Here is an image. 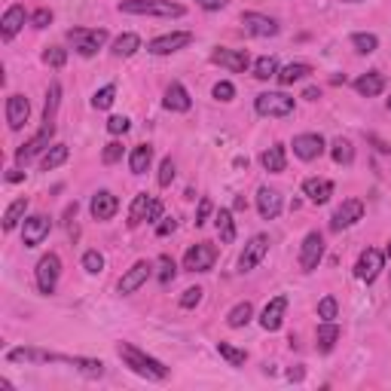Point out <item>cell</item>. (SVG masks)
<instances>
[{"instance_id":"obj_30","label":"cell","mask_w":391,"mask_h":391,"mask_svg":"<svg viewBox=\"0 0 391 391\" xmlns=\"http://www.w3.org/2000/svg\"><path fill=\"white\" fill-rule=\"evenodd\" d=\"M260 162H263V169L269 171V174H281V171L287 169V153H285V147H281V144H272L269 150H263Z\"/></svg>"},{"instance_id":"obj_55","label":"cell","mask_w":391,"mask_h":391,"mask_svg":"<svg viewBox=\"0 0 391 391\" xmlns=\"http://www.w3.org/2000/svg\"><path fill=\"white\" fill-rule=\"evenodd\" d=\"M178 229V223H174V218H162L159 223H156V236L165 239V236H171V232Z\"/></svg>"},{"instance_id":"obj_59","label":"cell","mask_w":391,"mask_h":391,"mask_svg":"<svg viewBox=\"0 0 391 391\" xmlns=\"http://www.w3.org/2000/svg\"><path fill=\"white\" fill-rule=\"evenodd\" d=\"M22 178H24V171H10V174H6V180H10V184H19Z\"/></svg>"},{"instance_id":"obj_6","label":"cell","mask_w":391,"mask_h":391,"mask_svg":"<svg viewBox=\"0 0 391 391\" xmlns=\"http://www.w3.org/2000/svg\"><path fill=\"white\" fill-rule=\"evenodd\" d=\"M52 135H55V122H43V129H40L34 138H28L19 150H15V162H19V165H28L31 159H34V156L46 153V150L52 147Z\"/></svg>"},{"instance_id":"obj_33","label":"cell","mask_w":391,"mask_h":391,"mask_svg":"<svg viewBox=\"0 0 391 391\" xmlns=\"http://www.w3.org/2000/svg\"><path fill=\"white\" fill-rule=\"evenodd\" d=\"M251 318H254V306L248 303H236L232 309L227 312V327H232V330H242L245 324H251Z\"/></svg>"},{"instance_id":"obj_22","label":"cell","mask_w":391,"mask_h":391,"mask_svg":"<svg viewBox=\"0 0 391 391\" xmlns=\"http://www.w3.org/2000/svg\"><path fill=\"white\" fill-rule=\"evenodd\" d=\"M89 211H92L95 220H113V214L120 211V199H116L111 190H98L89 202Z\"/></svg>"},{"instance_id":"obj_44","label":"cell","mask_w":391,"mask_h":391,"mask_svg":"<svg viewBox=\"0 0 391 391\" xmlns=\"http://www.w3.org/2000/svg\"><path fill=\"white\" fill-rule=\"evenodd\" d=\"M113 98H116V86H113V83H107V86H101L92 95V107H95V111H107V107L113 104Z\"/></svg>"},{"instance_id":"obj_43","label":"cell","mask_w":391,"mask_h":391,"mask_svg":"<svg viewBox=\"0 0 391 391\" xmlns=\"http://www.w3.org/2000/svg\"><path fill=\"white\" fill-rule=\"evenodd\" d=\"M276 73H278V62L272 55H263V58H257V62H254V77L257 80L266 83V80L276 77Z\"/></svg>"},{"instance_id":"obj_21","label":"cell","mask_w":391,"mask_h":391,"mask_svg":"<svg viewBox=\"0 0 391 391\" xmlns=\"http://www.w3.org/2000/svg\"><path fill=\"white\" fill-rule=\"evenodd\" d=\"M324 153V138L321 135H312V131H306V135H297L294 138V156L303 162H312L318 159Z\"/></svg>"},{"instance_id":"obj_53","label":"cell","mask_w":391,"mask_h":391,"mask_svg":"<svg viewBox=\"0 0 391 391\" xmlns=\"http://www.w3.org/2000/svg\"><path fill=\"white\" fill-rule=\"evenodd\" d=\"M129 126L131 122L126 120V116H111V120H107V131H111V135H126Z\"/></svg>"},{"instance_id":"obj_20","label":"cell","mask_w":391,"mask_h":391,"mask_svg":"<svg viewBox=\"0 0 391 391\" xmlns=\"http://www.w3.org/2000/svg\"><path fill=\"white\" fill-rule=\"evenodd\" d=\"M24 22H31L28 10H24L22 3H13L10 10L3 13V19H0V37H3V40H13V37L24 28Z\"/></svg>"},{"instance_id":"obj_28","label":"cell","mask_w":391,"mask_h":391,"mask_svg":"<svg viewBox=\"0 0 391 391\" xmlns=\"http://www.w3.org/2000/svg\"><path fill=\"white\" fill-rule=\"evenodd\" d=\"M312 73V64H306V62H290V64H285V68H278V73H276V80L281 83V86H294V83H299V80H306Z\"/></svg>"},{"instance_id":"obj_42","label":"cell","mask_w":391,"mask_h":391,"mask_svg":"<svg viewBox=\"0 0 391 391\" xmlns=\"http://www.w3.org/2000/svg\"><path fill=\"white\" fill-rule=\"evenodd\" d=\"M58 101H62V86H58V80H52V83H49V92H46V111H43V122H55Z\"/></svg>"},{"instance_id":"obj_1","label":"cell","mask_w":391,"mask_h":391,"mask_svg":"<svg viewBox=\"0 0 391 391\" xmlns=\"http://www.w3.org/2000/svg\"><path fill=\"white\" fill-rule=\"evenodd\" d=\"M116 355H120V361L126 364L131 373H138V376H144L150 382H165L169 379V367H165L162 361H156L153 355L141 352L138 346L131 343H116Z\"/></svg>"},{"instance_id":"obj_62","label":"cell","mask_w":391,"mask_h":391,"mask_svg":"<svg viewBox=\"0 0 391 391\" xmlns=\"http://www.w3.org/2000/svg\"><path fill=\"white\" fill-rule=\"evenodd\" d=\"M385 257H391V245H388V251H385Z\"/></svg>"},{"instance_id":"obj_5","label":"cell","mask_w":391,"mask_h":391,"mask_svg":"<svg viewBox=\"0 0 391 391\" xmlns=\"http://www.w3.org/2000/svg\"><path fill=\"white\" fill-rule=\"evenodd\" d=\"M58 278H62V260H58V254H43L37 260V269H34V281H37V290L40 294H55L58 287Z\"/></svg>"},{"instance_id":"obj_16","label":"cell","mask_w":391,"mask_h":391,"mask_svg":"<svg viewBox=\"0 0 391 391\" xmlns=\"http://www.w3.org/2000/svg\"><path fill=\"white\" fill-rule=\"evenodd\" d=\"M211 62L220 64V68H227L229 73H245L248 64H251V58H248L245 49H223V46H218L211 52Z\"/></svg>"},{"instance_id":"obj_51","label":"cell","mask_w":391,"mask_h":391,"mask_svg":"<svg viewBox=\"0 0 391 391\" xmlns=\"http://www.w3.org/2000/svg\"><path fill=\"white\" fill-rule=\"evenodd\" d=\"M214 98H218V101H232V98H236V86H232L229 80H220L218 86H214V92H211Z\"/></svg>"},{"instance_id":"obj_56","label":"cell","mask_w":391,"mask_h":391,"mask_svg":"<svg viewBox=\"0 0 391 391\" xmlns=\"http://www.w3.org/2000/svg\"><path fill=\"white\" fill-rule=\"evenodd\" d=\"M162 211H165L162 202H159V199H153V205H150V214H147V223H159L162 220Z\"/></svg>"},{"instance_id":"obj_47","label":"cell","mask_w":391,"mask_h":391,"mask_svg":"<svg viewBox=\"0 0 391 391\" xmlns=\"http://www.w3.org/2000/svg\"><path fill=\"white\" fill-rule=\"evenodd\" d=\"M336 315H339V303L334 297H324L318 303V318L321 321H336Z\"/></svg>"},{"instance_id":"obj_25","label":"cell","mask_w":391,"mask_h":391,"mask_svg":"<svg viewBox=\"0 0 391 391\" xmlns=\"http://www.w3.org/2000/svg\"><path fill=\"white\" fill-rule=\"evenodd\" d=\"M303 193L312 205H327L330 196H334V184H330L327 178H309L303 184Z\"/></svg>"},{"instance_id":"obj_11","label":"cell","mask_w":391,"mask_h":391,"mask_svg":"<svg viewBox=\"0 0 391 391\" xmlns=\"http://www.w3.org/2000/svg\"><path fill=\"white\" fill-rule=\"evenodd\" d=\"M382 269H385V254H382L379 248L361 251V257H357V263H355V276L361 281H367V285H373V281L379 278Z\"/></svg>"},{"instance_id":"obj_19","label":"cell","mask_w":391,"mask_h":391,"mask_svg":"<svg viewBox=\"0 0 391 391\" xmlns=\"http://www.w3.org/2000/svg\"><path fill=\"white\" fill-rule=\"evenodd\" d=\"M281 208H285V199H281L278 190H272V187L257 190V211H260L263 220H276L281 214Z\"/></svg>"},{"instance_id":"obj_57","label":"cell","mask_w":391,"mask_h":391,"mask_svg":"<svg viewBox=\"0 0 391 391\" xmlns=\"http://www.w3.org/2000/svg\"><path fill=\"white\" fill-rule=\"evenodd\" d=\"M202 10H208V13H218V10H223V6L229 3V0H196Z\"/></svg>"},{"instance_id":"obj_26","label":"cell","mask_w":391,"mask_h":391,"mask_svg":"<svg viewBox=\"0 0 391 391\" xmlns=\"http://www.w3.org/2000/svg\"><path fill=\"white\" fill-rule=\"evenodd\" d=\"M165 107H169L171 113H187L190 107H193V98H190V92L180 83H171L169 89H165V101H162Z\"/></svg>"},{"instance_id":"obj_41","label":"cell","mask_w":391,"mask_h":391,"mask_svg":"<svg viewBox=\"0 0 391 391\" xmlns=\"http://www.w3.org/2000/svg\"><path fill=\"white\" fill-rule=\"evenodd\" d=\"M218 355L229 364V367H245V361H248V352H242V348H236L229 343H218Z\"/></svg>"},{"instance_id":"obj_7","label":"cell","mask_w":391,"mask_h":391,"mask_svg":"<svg viewBox=\"0 0 391 391\" xmlns=\"http://www.w3.org/2000/svg\"><path fill=\"white\" fill-rule=\"evenodd\" d=\"M214 263H218V248L211 242H199L193 248H187V254H184L187 272H211Z\"/></svg>"},{"instance_id":"obj_46","label":"cell","mask_w":391,"mask_h":391,"mask_svg":"<svg viewBox=\"0 0 391 391\" xmlns=\"http://www.w3.org/2000/svg\"><path fill=\"white\" fill-rule=\"evenodd\" d=\"M43 62L49 64V68H64V64H68V49H62V46H49L46 52H43Z\"/></svg>"},{"instance_id":"obj_36","label":"cell","mask_w":391,"mask_h":391,"mask_svg":"<svg viewBox=\"0 0 391 391\" xmlns=\"http://www.w3.org/2000/svg\"><path fill=\"white\" fill-rule=\"evenodd\" d=\"M141 49V37L138 34H131V31H126V34H120L113 40V49L111 52L116 55V58H131Z\"/></svg>"},{"instance_id":"obj_9","label":"cell","mask_w":391,"mask_h":391,"mask_svg":"<svg viewBox=\"0 0 391 391\" xmlns=\"http://www.w3.org/2000/svg\"><path fill=\"white\" fill-rule=\"evenodd\" d=\"M49 232H52V220L46 214H31L22 223V242H24V248H37L49 239Z\"/></svg>"},{"instance_id":"obj_58","label":"cell","mask_w":391,"mask_h":391,"mask_svg":"<svg viewBox=\"0 0 391 391\" xmlns=\"http://www.w3.org/2000/svg\"><path fill=\"white\" fill-rule=\"evenodd\" d=\"M303 98H306V101H318V98H321V89L309 86V89H306V92H303Z\"/></svg>"},{"instance_id":"obj_50","label":"cell","mask_w":391,"mask_h":391,"mask_svg":"<svg viewBox=\"0 0 391 391\" xmlns=\"http://www.w3.org/2000/svg\"><path fill=\"white\" fill-rule=\"evenodd\" d=\"M120 159H122V144H120V141H111V144L101 150V162L104 165H116Z\"/></svg>"},{"instance_id":"obj_24","label":"cell","mask_w":391,"mask_h":391,"mask_svg":"<svg viewBox=\"0 0 391 391\" xmlns=\"http://www.w3.org/2000/svg\"><path fill=\"white\" fill-rule=\"evenodd\" d=\"M355 92L364 95V98H376V95H382V92H385V73H379V71L361 73V77L355 80Z\"/></svg>"},{"instance_id":"obj_18","label":"cell","mask_w":391,"mask_h":391,"mask_svg":"<svg viewBox=\"0 0 391 391\" xmlns=\"http://www.w3.org/2000/svg\"><path fill=\"white\" fill-rule=\"evenodd\" d=\"M285 315H287V297L285 294L272 297L269 303H266V309L260 312V327L269 330V334H276L281 324H285Z\"/></svg>"},{"instance_id":"obj_2","label":"cell","mask_w":391,"mask_h":391,"mask_svg":"<svg viewBox=\"0 0 391 391\" xmlns=\"http://www.w3.org/2000/svg\"><path fill=\"white\" fill-rule=\"evenodd\" d=\"M120 13L129 15H156V19H180L187 10L174 0H122Z\"/></svg>"},{"instance_id":"obj_54","label":"cell","mask_w":391,"mask_h":391,"mask_svg":"<svg viewBox=\"0 0 391 391\" xmlns=\"http://www.w3.org/2000/svg\"><path fill=\"white\" fill-rule=\"evenodd\" d=\"M49 22H52V10H46V6H40L37 13H31V24H34V28H46Z\"/></svg>"},{"instance_id":"obj_13","label":"cell","mask_w":391,"mask_h":391,"mask_svg":"<svg viewBox=\"0 0 391 391\" xmlns=\"http://www.w3.org/2000/svg\"><path fill=\"white\" fill-rule=\"evenodd\" d=\"M153 269H156V266L150 260L131 263V269H126V272H122V278H120V294L129 297V294H135V290H141L147 285V278L153 276Z\"/></svg>"},{"instance_id":"obj_8","label":"cell","mask_w":391,"mask_h":391,"mask_svg":"<svg viewBox=\"0 0 391 391\" xmlns=\"http://www.w3.org/2000/svg\"><path fill=\"white\" fill-rule=\"evenodd\" d=\"M269 236L266 232H257V236L251 239V242L245 245V251H242V257H239V272H251V269H257V266L263 263V257L269 254Z\"/></svg>"},{"instance_id":"obj_3","label":"cell","mask_w":391,"mask_h":391,"mask_svg":"<svg viewBox=\"0 0 391 391\" xmlns=\"http://www.w3.org/2000/svg\"><path fill=\"white\" fill-rule=\"evenodd\" d=\"M68 40L73 43V52L83 58H92L98 49L107 43V31L104 28H71Z\"/></svg>"},{"instance_id":"obj_34","label":"cell","mask_w":391,"mask_h":391,"mask_svg":"<svg viewBox=\"0 0 391 391\" xmlns=\"http://www.w3.org/2000/svg\"><path fill=\"white\" fill-rule=\"evenodd\" d=\"M150 162H153V147H150V144H138L129 153V169H131V174H144L150 169Z\"/></svg>"},{"instance_id":"obj_49","label":"cell","mask_w":391,"mask_h":391,"mask_svg":"<svg viewBox=\"0 0 391 391\" xmlns=\"http://www.w3.org/2000/svg\"><path fill=\"white\" fill-rule=\"evenodd\" d=\"M211 214H214V202H211V199H208V196H202V199H199V208H196V227H205V223H208V218H211Z\"/></svg>"},{"instance_id":"obj_31","label":"cell","mask_w":391,"mask_h":391,"mask_svg":"<svg viewBox=\"0 0 391 391\" xmlns=\"http://www.w3.org/2000/svg\"><path fill=\"white\" fill-rule=\"evenodd\" d=\"M150 205H153V196H147V193H138L135 199H131V205H129V227L131 229L141 227V223L147 220Z\"/></svg>"},{"instance_id":"obj_15","label":"cell","mask_w":391,"mask_h":391,"mask_svg":"<svg viewBox=\"0 0 391 391\" xmlns=\"http://www.w3.org/2000/svg\"><path fill=\"white\" fill-rule=\"evenodd\" d=\"M357 220H364V202L361 199H346V202L334 211V218H330V229L343 232L348 227H355Z\"/></svg>"},{"instance_id":"obj_29","label":"cell","mask_w":391,"mask_h":391,"mask_svg":"<svg viewBox=\"0 0 391 391\" xmlns=\"http://www.w3.org/2000/svg\"><path fill=\"white\" fill-rule=\"evenodd\" d=\"M64 364H71L77 373H83V376H89V379H101L104 376V361H95V357H64Z\"/></svg>"},{"instance_id":"obj_32","label":"cell","mask_w":391,"mask_h":391,"mask_svg":"<svg viewBox=\"0 0 391 391\" xmlns=\"http://www.w3.org/2000/svg\"><path fill=\"white\" fill-rule=\"evenodd\" d=\"M71 156V147L68 144H52L43 153V159H40V171H55L58 165H64Z\"/></svg>"},{"instance_id":"obj_48","label":"cell","mask_w":391,"mask_h":391,"mask_svg":"<svg viewBox=\"0 0 391 391\" xmlns=\"http://www.w3.org/2000/svg\"><path fill=\"white\" fill-rule=\"evenodd\" d=\"M202 294H205L202 287H187L184 294H180V299H178L180 309H196V306L202 303Z\"/></svg>"},{"instance_id":"obj_23","label":"cell","mask_w":391,"mask_h":391,"mask_svg":"<svg viewBox=\"0 0 391 391\" xmlns=\"http://www.w3.org/2000/svg\"><path fill=\"white\" fill-rule=\"evenodd\" d=\"M31 116V101L24 95H10L6 98V122H10L13 131H19Z\"/></svg>"},{"instance_id":"obj_12","label":"cell","mask_w":391,"mask_h":391,"mask_svg":"<svg viewBox=\"0 0 391 391\" xmlns=\"http://www.w3.org/2000/svg\"><path fill=\"white\" fill-rule=\"evenodd\" d=\"M324 260V236L321 232H309L299 245V269L303 272H315Z\"/></svg>"},{"instance_id":"obj_10","label":"cell","mask_w":391,"mask_h":391,"mask_svg":"<svg viewBox=\"0 0 391 391\" xmlns=\"http://www.w3.org/2000/svg\"><path fill=\"white\" fill-rule=\"evenodd\" d=\"M6 361H13V364H64V355L46 352V348H37V346H19V348L6 352Z\"/></svg>"},{"instance_id":"obj_63","label":"cell","mask_w":391,"mask_h":391,"mask_svg":"<svg viewBox=\"0 0 391 391\" xmlns=\"http://www.w3.org/2000/svg\"><path fill=\"white\" fill-rule=\"evenodd\" d=\"M388 111H391V98H388Z\"/></svg>"},{"instance_id":"obj_4","label":"cell","mask_w":391,"mask_h":391,"mask_svg":"<svg viewBox=\"0 0 391 391\" xmlns=\"http://www.w3.org/2000/svg\"><path fill=\"white\" fill-rule=\"evenodd\" d=\"M294 98L285 92H260L254 98V111L260 116H269V120H281V116L294 113Z\"/></svg>"},{"instance_id":"obj_17","label":"cell","mask_w":391,"mask_h":391,"mask_svg":"<svg viewBox=\"0 0 391 391\" xmlns=\"http://www.w3.org/2000/svg\"><path fill=\"white\" fill-rule=\"evenodd\" d=\"M242 28L251 37H276L278 34V22L263 13H242Z\"/></svg>"},{"instance_id":"obj_37","label":"cell","mask_w":391,"mask_h":391,"mask_svg":"<svg viewBox=\"0 0 391 391\" xmlns=\"http://www.w3.org/2000/svg\"><path fill=\"white\" fill-rule=\"evenodd\" d=\"M24 214H28V199L22 196V199H15V202H10V208L3 211V229L13 232L24 220Z\"/></svg>"},{"instance_id":"obj_60","label":"cell","mask_w":391,"mask_h":391,"mask_svg":"<svg viewBox=\"0 0 391 391\" xmlns=\"http://www.w3.org/2000/svg\"><path fill=\"white\" fill-rule=\"evenodd\" d=\"M232 208H236V211H245V208H248V202H245V196H239V199H236V205H232Z\"/></svg>"},{"instance_id":"obj_39","label":"cell","mask_w":391,"mask_h":391,"mask_svg":"<svg viewBox=\"0 0 391 391\" xmlns=\"http://www.w3.org/2000/svg\"><path fill=\"white\" fill-rule=\"evenodd\" d=\"M174 276H178V266H174V260H171L169 254H162L159 260H156V278H159L162 287H169L171 281H174Z\"/></svg>"},{"instance_id":"obj_38","label":"cell","mask_w":391,"mask_h":391,"mask_svg":"<svg viewBox=\"0 0 391 391\" xmlns=\"http://www.w3.org/2000/svg\"><path fill=\"white\" fill-rule=\"evenodd\" d=\"M330 156H334L336 165H352L355 162V147L348 138H336L334 144H330Z\"/></svg>"},{"instance_id":"obj_61","label":"cell","mask_w":391,"mask_h":391,"mask_svg":"<svg viewBox=\"0 0 391 391\" xmlns=\"http://www.w3.org/2000/svg\"><path fill=\"white\" fill-rule=\"evenodd\" d=\"M346 3H361V0H346Z\"/></svg>"},{"instance_id":"obj_45","label":"cell","mask_w":391,"mask_h":391,"mask_svg":"<svg viewBox=\"0 0 391 391\" xmlns=\"http://www.w3.org/2000/svg\"><path fill=\"white\" fill-rule=\"evenodd\" d=\"M83 269H86L89 276H98V272L104 269V254L95 251V248H92V251H86V254H83Z\"/></svg>"},{"instance_id":"obj_52","label":"cell","mask_w":391,"mask_h":391,"mask_svg":"<svg viewBox=\"0 0 391 391\" xmlns=\"http://www.w3.org/2000/svg\"><path fill=\"white\" fill-rule=\"evenodd\" d=\"M159 187H171V180H174V159L169 156V159H162V165H159Z\"/></svg>"},{"instance_id":"obj_27","label":"cell","mask_w":391,"mask_h":391,"mask_svg":"<svg viewBox=\"0 0 391 391\" xmlns=\"http://www.w3.org/2000/svg\"><path fill=\"white\" fill-rule=\"evenodd\" d=\"M339 336H343V330L336 327V321H321L318 324V334H315L318 352L321 355H330V352H334V346L339 343Z\"/></svg>"},{"instance_id":"obj_40","label":"cell","mask_w":391,"mask_h":391,"mask_svg":"<svg viewBox=\"0 0 391 391\" xmlns=\"http://www.w3.org/2000/svg\"><path fill=\"white\" fill-rule=\"evenodd\" d=\"M352 46H355V52L370 55V52H376L379 49V37L367 34V31H357V34H352Z\"/></svg>"},{"instance_id":"obj_14","label":"cell","mask_w":391,"mask_h":391,"mask_svg":"<svg viewBox=\"0 0 391 391\" xmlns=\"http://www.w3.org/2000/svg\"><path fill=\"white\" fill-rule=\"evenodd\" d=\"M190 43H193V34H190V31H171V34H162V37L150 40L147 52H153V55H171V52H180V49H187Z\"/></svg>"},{"instance_id":"obj_35","label":"cell","mask_w":391,"mask_h":391,"mask_svg":"<svg viewBox=\"0 0 391 391\" xmlns=\"http://www.w3.org/2000/svg\"><path fill=\"white\" fill-rule=\"evenodd\" d=\"M214 223H218V236L223 245H232L236 242V220H232V211L229 208H220L218 218H214Z\"/></svg>"}]
</instances>
